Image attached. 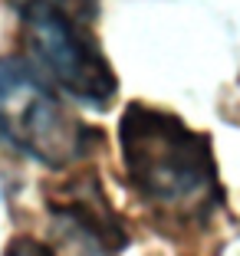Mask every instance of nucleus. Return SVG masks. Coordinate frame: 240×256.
<instances>
[{
  "label": "nucleus",
  "mask_w": 240,
  "mask_h": 256,
  "mask_svg": "<svg viewBox=\"0 0 240 256\" xmlns=\"http://www.w3.org/2000/svg\"><path fill=\"white\" fill-rule=\"evenodd\" d=\"M128 184L161 220L207 224L224 200L214 148L204 132L171 112L132 102L119 122Z\"/></svg>",
  "instance_id": "obj_1"
},
{
  "label": "nucleus",
  "mask_w": 240,
  "mask_h": 256,
  "mask_svg": "<svg viewBox=\"0 0 240 256\" xmlns=\"http://www.w3.org/2000/svg\"><path fill=\"white\" fill-rule=\"evenodd\" d=\"M30 56L53 86L79 106L102 112L112 106L119 79L92 33L96 0H14Z\"/></svg>",
  "instance_id": "obj_2"
},
{
  "label": "nucleus",
  "mask_w": 240,
  "mask_h": 256,
  "mask_svg": "<svg viewBox=\"0 0 240 256\" xmlns=\"http://www.w3.org/2000/svg\"><path fill=\"white\" fill-rule=\"evenodd\" d=\"M99 132L63 108L43 76L20 56L0 60V142L43 168L83 161L99 144Z\"/></svg>",
  "instance_id": "obj_3"
},
{
  "label": "nucleus",
  "mask_w": 240,
  "mask_h": 256,
  "mask_svg": "<svg viewBox=\"0 0 240 256\" xmlns=\"http://www.w3.org/2000/svg\"><path fill=\"white\" fill-rule=\"evenodd\" d=\"M50 210L56 220H63V226H69L96 253L115 256L125 250L128 234L92 171L76 174L73 181L60 184L56 188V200H50Z\"/></svg>",
  "instance_id": "obj_4"
},
{
  "label": "nucleus",
  "mask_w": 240,
  "mask_h": 256,
  "mask_svg": "<svg viewBox=\"0 0 240 256\" xmlns=\"http://www.w3.org/2000/svg\"><path fill=\"white\" fill-rule=\"evenodd\" d=\"M7 256H53V250L43 246L40 240H30V236H17L7 246Z\"/></svg>",
  "instance_id": "obj_5"
}]
</instances>
